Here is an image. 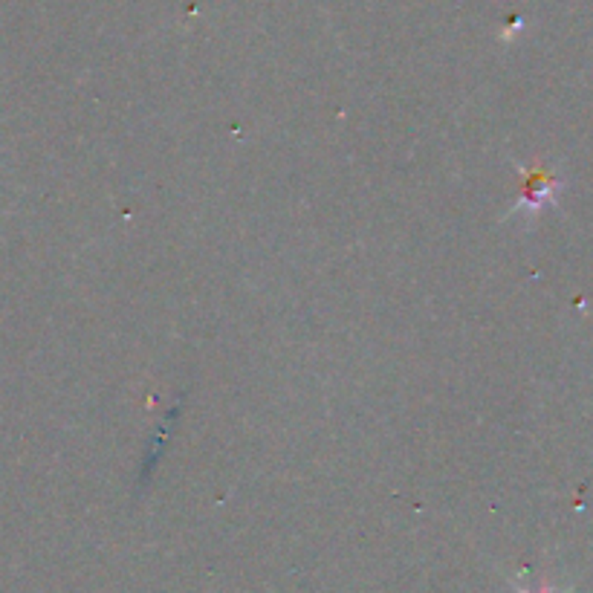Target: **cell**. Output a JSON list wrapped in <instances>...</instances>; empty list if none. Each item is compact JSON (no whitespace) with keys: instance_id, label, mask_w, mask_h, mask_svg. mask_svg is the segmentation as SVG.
Masks as SVG:
<instances>
[{"instance_id":"1","label":"cell","mask_w":593,"mask_h":593,"mask_svg":"<svg viewBox=\"0 0 593 593\" xmlns=\"http://www.w3.org/2000/svg\"><path fill=\"white\" fill-rule=\"evenodd\" d=\"M518 171V200L507 212V217L512 215H539L541 208L556 206L559 203V191H562V177L556 174V168H550L547 162H515Z\"/></svg>"},{"instance_id":"2","label":"cell","mask_w":593,"mask_h":593,"mask_svg":"<svg viewBox=\"0 0 593 593\" xmlns=\"http://www.w3.org/2000/svg\"><path fill=\"white\" fill-rule=\"evenodd\" d=\"M515 590H518V593H564V590H556V587H550V585H541L539 590H532L524 582H515Z\"/></svg>"}]
</instances>
